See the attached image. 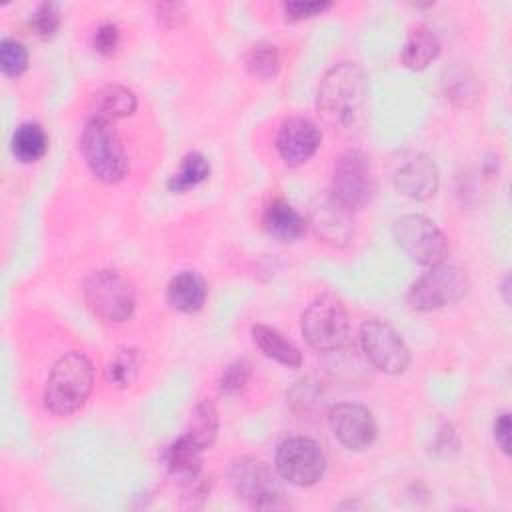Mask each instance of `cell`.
I'll list each match as a JSON object with an SVG mask.
<instances>
[{
	"instance_id": "cell-24",
	"label": "cell",
	"mask_w": 512,
	"mask_h": 512,
	"mask_svg": "<svg viewBox=\"0 0 512 512\" xmlns=\"http://www.w3.org/2000/svg\"><path fill=\"white\" fill-rule=\"evenodd\" d=\"M216 432H218V412L214 404L208 400L196 404L184 434L204 450L214 442Z\"/></svg>"
},
{
	"instance_id": "cell-17",
	"label": "cell",
	"mask_w": 512,
	"mask_h": 512,
	"mask_svg": "<svg viewBox=\"0 0 512 512\" xmlns=\"http://www.w3.org/2000/svg\"><path fill=\"white\" fill-rule=\"evenodd\" d=\"M164 466L166 470L176 476L180 482L196 476L202 472V448L192 442L186 434L176 438L166 450H164Z\"/></svg>"
},
{
	"instance_id": "cell-34",
	"label": "cell",
	"mask_w": 512,
	"mask_h": 512,
	"mask_svg": "<svg viewBox=\"0 0 512 512\" xmlns=\"http://www.w3.org/2000/svg\"><path fill=\"white\" fill-rule=\"evenodd\" d=\"M494 438L504 454L510 452V414L502 412L494 422Z\"/></svg>"
},
{
	"instance_id": "cell-18",
	"label": "cell",
	"mask_w": 512,
	"mask_h": 512,
	"mask_svg": "<svg viewBox=\"0 0 512 512\" xmlns=\"http://www.w3.org/2000/svg\"><path fill=\"white\" fill-rule=\"evenodd\" d=\"M262 224L270 236H274L282 242L296 240L306 230L304 218L284 200H274L272 204H268Z\"/></svg>"
},
{
	"instance_id": "cell-4",
	"label": "cell",
	"mask_w": 512,
	"mask_h": 512,
	"mask_svg": "<svg viewBox=\"0 0 512 512\" xmlns=\"http://www.w3.org/2000/svg\"><path fill=\"white\" fill-rule=\"evenodd\" d=\"M302 334L318 352L342 348L350 336V322L344 304L334 294L318 296L302 314Z\"/></svg>"
},
{
	"instance_id": "cell-19",
	"label": "cell",
	"mask_w": 512,
	"mask_h": 512,
	"mask_svg": "<svg viewBox=\"0 0 512 512\" xmlns=\"http://www.w3.org/2000/svg\"><path fill=\"white\" fill-rule=\"evenodd\" d=\"M252 340L268 358H272L288 368H298L302 364L300 350L290 340H286L278 330H274L270 326L254 324Z\"/></svg>"
},
{
	"instance_id": "cell-26",
	"label": "cell",
	"mask_w": 512,
	"mask_h": 512,
	"mask_svg": "<svg viewBox=\"0 0 512 512\" xmlns=\"http://www.w3.org/2000/svg\"><path fill=\"white\" fill-rule=\"evenodd\" d=\"M246 70L256 76V78H270L278 72L280 68V56L276 46L268 44V42H260L256 46H252L246 54Z\"/></svg>"
},
{
	"instance_id": "cell-31",
	"label": "cell",
	"mask_w": 512,
	"mask_h": 512,
	"mask_svg": "<svg viewBox=\"0 0 512 512\" xmlns=\"http://www.w3.org/2000/svg\"><path fill=\"white\" fill-rule=\"evenodd\" d=\"M118 40H120L118 26L112 22H104L98 26V30L94 34V48L100 54H112L118 46Z\"/></svg>"
},
{
	"instance_id": "cell-14",
	"label": "cell",
	"mask_w": 512,
	"mask_h": 512,
	"mask_svg": "<svg viewBox=\"0 0 512 512\" xmlns=\"http://www.w3.org/2000/svg\"><path fill=\"white\" fill-rule=\"evenodd\" d=\"M438 168L426 154H416L404 160L394 172V186L400 194L412 200H426L438 190Z\"/></svg>"
},
{
	"instance_id": "cell-30",
	"label": "cell",
	"mask_w": 512,
	"mask_h": 512,
	"mask_svg": "<svg viewBox=\"0 0 512 512\" xmlns=\"http://www.w3.org/2000/svg\"><path fill=\"white\" fill-rule=\"evenodd\" d=\"M332 6V2H320V0H290L284 4V14L286 20L290 22H298L304 18H312L316 14H322L324 10H328Z\"/></svg>"
},
{
	"instance_id": "cell-27",
	"label": "cell",
	"mask_w": 512,
	"mask_h": 512,
	"mask_svg": "<svg viewBox=\"0 0 512 512\" xmlns=\"http://www.w3.org/2000/svg\"><path fill=\"white\" fill-rule=\"evenodd\" d=\"M0 66L2 72L10 78L22 76L28 68V50L24 48V44L12 38H4L0 42Z\"/></svg>"
},
{
	"instance_id": "cell-6",
	"label": "cell",
	"mask_w": 512,
	"mask_h": 512,
	"mask_svg": "<svg viewBox=\"0 0 512 512\" xmlns=\"http://www.w3.org/2000/svg\"><path fill=\"white\" fill-rule=\"evenodd\" d=\"M228 482L234 494L254 508L276 510L288 506L274 472L256 458L234 460L228 470Z\"/></svg>"
},
{
	"instance_id": "cell-23",
	"label": "cell",
	"mask_w": 512,
	"mask_h": 512,
	"mask_svg": "<svg viewBox=\"0 0 512 512\" xmlns=\"http://www.w3.org/2000/svg\"><path fill=\"white\" fill-rule=\"evenodd\" d=\"M210 174V164L200 152H190L182 158L178 172H174L168 180L170 192H186L198 184H202Z\"/></svg>"
},
{
	"instance_id": "cell-12",
	"label": "cell",
	"mask_w": 512,
	"mask_h": 512,
	"mask_svg": "<svg viewBox=\"0 0 512 512\" xmlns=\"http://www.w3.org/2000/svg\"><path fill=\"white\" fill-rule=\"evenodd\" d=\"M328 422L338 442L350 450H364L376 438V422L370 410L360 404H336L328 414Z\"/></svg>"
},
{
	"instance_id": "cell-22",
	"label": "cell",
	"mask_w": 512,
	"mask_h": 512,
	"mask_svg": "<svg viewBox=\"0 0 512 512\" xmlns=\"http://www.w3.org/2000/svg\"><path fill=\"white\" fill-rule=\"evenodd\" d=\"M12 154L16 160L30 164L40 160L48 150V136L38 122H24L12 134Z\"/></svg>"
},
{
	"instance_id": "cell-3",
	"label": "cell",
	"mask_w": 512,
	"mask_h": 512,
	"mask_svg": "<svg viewBox=\"0 0 512 512\" xmlns=\"http://www.w3.org/2000/svg\"><path fill=\"white\" fill-rule=\"evenodd\" d=\"M80 152L94 178L116 184L128 174V158L112 122L94 116L80 136Z\"/></svg>"
},
{
	"instance_id": "cell-28",
	"label": "cell",
	"mask_w": 512,
	"mask_h": 512,
	"mask_svg": "<svg viewBox=\"0 0 512 512\" xmlns=\"http://www.w3.org/2000/svg\"><path fill=\"white\" fill-rule=\"evenodd\" d=\"M250 378V364L246 360H236L228 364L220 376V392L226 396L238 394Z\"/></svg>"
},
{
	"instance_id": "cell-11",
	"label": "cell",
	"mask_w": 512,
	"mask_h": 512,
	"mask_svg": "<svg viewBox=\"0 0 512 512\" xmlns=\"http://www.w3.org/2000/svg\"><path fill=\"white\" fill-rule=\"evenodd\" d=\"M366 358L386 374H402L410 364V350L400 334L382 320H368L360 328Z\"/></svg>"
},
{
	"instance_id": "cell-15",
	"label": "cell",
	"mask_w": 512,
	"mask_h": 512,
	"mask_svg": "<svg viewBox=\"0 0 512 512\" xmlns=\"http://www.w3.org/2000/svg\"><path fill=\"white\" fill-rule=\"evenodd\" d=\"M312 226L330 244H346L354 234L350 210L334 198L322 200L312 208Z\"/></svg>"
},
{
	"instance_id": "cell-25",
	"label": "cell",
	"mask_w": 512,
	"mask_h": 512,
	"mask_svg": "<svg viewBox=\"0 0 512 512\" xmlns=\"http://www.w3.org/2000/svg\"><path fill=\"white\" fill-rule=\"evenodd\" d=\"M140 370V354L134 348H122L114 354V358L108 362L106 368V378L118 386V388H126L130 386Z\"/></svg>"
},
{
	"instance_id": "cell-5",
	"label": "cell",
	"mask_w": 512,
	"mask_h": 512,
	"mask_svg": "<svg viewBox=\"0 0 512 512\" xmlns=\"http://www.w3.org/2000/svg\"><path fill=\"white\" fill-rule=\"evenodd\" d=\"M468 286L470 282L462 268L440 262L410 286L406 300L412 310H438L462 300L468 292Z\"/></svg>"
},
{
	"instance_id": "cell-32",
	"label": "cell",
	"mask_w": 512,
	"mask_h": 512,
	"mask_svg": "<svg viewBox=\"0 0 512 512\" xmlns=\"http://www.w3.org/2000/svg\"><path fill=\"white\" fill-rule=\"evenodd\" d=\"M156 14H158V22L164 24L166 28H174L178 24L184 22L186 12H184V4L178 2H164L156 6Z\"/></svg>"
},
{
	"instance_id": "cell-29",
	"label": "cell",
	"mask_w": 512,
	"mask_h": 512,
	"mask_svg": "<svg viewBox=\"0 0 512 512\" xmlns=\"http://www.w3.org/2000/svg\"><path fill=\"white\" fill-rule=\"evenodd\" d=\"M32 26L38 32L40 38H50L56 34L60 28V10L54 2H42L34 16H32Z\"/></svg>"
},
{
	"instance_id": "cell-7",
	"label": "cell",
	"mask_w": 512,
	"mask_h": 512,
	"mask_svg": "<svg viewBox=\"0 0 512 512\" xmlns=\"http://www.w3.org/2000/svg\"><path fill=\"white\" fill-rule=\"evenodd\" d=\"M82 292L88 308L106 322L128 320L136 306L132 286L114 270H98L90 274Z\"/></svg>"
},
{
	"instance_id": "cell-33",
	"label": "cell",
	"mask_w": 512,
	"mask_h": 512,
	"mask_svg": "<svg viewBox=\"0 0 512 512\" xmlns=\"http://www.w3.org/2000/svg\"><path fill=\"white\" fill-rule=\"evenodd\" d=\"M462 74H456V76H450V80H446V94L452 98V100H462L464 98H474V82L472 80H466L462 82Z\"/></svg>"
},
{
	"instance_id": "cell-13",
	"label": "cell",
	"mask_w": 512,
	"mask_h": 512,
	"mask_svg": "<svg viewBox=\"0 0 512 512\" xmlns=\"http://www.w3.org/2000/svg\"><path fill=\"white\" fill-rule=\"evenodd\" d=\"M322 134L318 126L306 118L286 120L276 136V150L290 166H300L310 160L320 148Z\"/></svg>"
},
{
	"instance_id": "cell-1",
	"label": "cell",
	"mask_w": 512,
	"mask_h": 512,
	"mask_svg": "<svg viewBox=\"0 0 512 512\" xmlns=\"http://www.w3.org/2000/svg\"><path fill=\"white\" fill-rule=\"evenodd\" d=\"M368 82L354 62L330 68L318 88V110L324 122L338 132H356L364 122Z\"/></svg>"
},
{
	"instance_id": "cell-10",
	"label": "cell",
	"mask_w": 512,
	"mask_h": 512,
	"mask_svg": "<svg viewBox=\"0 0 512 512\" xmlns=\"http://www.w3.org/2000/svg\"><path fill=\"white\" fill-rule=\"evenodd\" d=\"M276 470L294 486H312L326 470V456L312 438L294 436L280 444L276 452Z\"/></svg>"
},
{
	"instance_id": "cell-8",
	"label": "cell",
	"mask_w": 512,
	"mask_h": 512,
	"mask_svg": "<svg viewBox=\"0 0 512 512\" xmlns=\"http://www.w3.org/2000/svg\"><path fill=\"white\" fill-rule=\"evenodd\" d=\"M396 244L418 264L436 266L448 254V240L444 232L426 216L406 214L392 226Z\"/></svg>"
},
{
	"instance_id": "cell-2",
	"label": "cell",
	"mask_w": 512,
	"mask_h": 512,
	"mask_svg": "<svg viewBox=\"0 0 512 512\" xmlns=\"http://www.w3.org/2000/svg\"><path fill=\"white\" fill-rule=\"evenodd\" d=\"M92 384V362L82 352H68L54 364L48 376L44 406L56 416H68L84 406L92 392Z\"/></svg>"
},
{
	"instance_id": "cell-20",
	"label": "cell",
	"mask_w": 512,
	"mask_h": 512,
	"mask_svg": "<svg viewBox=\"0 0 512 512\" xmlns=\"http://www.w3.org/2000/svg\"><path fill=\"white\" fill-rule=\"evenodd\" d=\"M440 54V42L428 26H416L410 30L402 48V62L410 70H424Z\"/></svg>"
},
{
	"instance_id": "cell-9",
	"label": "cell",
	"mask_w": 512,
	"mask_h": 512,
	"mask_svg": "<svg viewBox=\"0 0 512 512\" xmlns=\"http://www.w3.org/2000/svg\"><path fill=\"white\" fill-rule=\"evenodd\" d=\"M376 190L370 158L360 150L344 152L334 166L332 198L348 210L366 206Z\"/></svg>"
},
{
	"instance_id": "cell-16",
	"label": "cell",
	"mask_w": 512,
	"mask_h": 512,
	"mask_svg": "<svg viewBox=\"0 0 512 512\" xmlns=\"http://www.w3.org/2000/svg\"><path fill=\"white\" fill-rule=\"evenodd\" d=\"M208 296V288L204 278L194 270H184L176 274L166 290L168 304L178 312H196L204 306Z\"/></svg>"
},
{
	"instance_id": "cell-21",
	"label": "cell",
	"mask_w": 512,
	"mask_h": 512,
	"mask_svg": "<svg viewBox=\"0 0 512 512\" xmlns=\"http://www.w3.org/2000/svg\"><path fill=\"white\" fill-rule=\"evenodd\" d=\"M96 116L106 120L126 118L136 110V96L122 84H106L94 94Z\"/></svg>"
}]
</instances>
